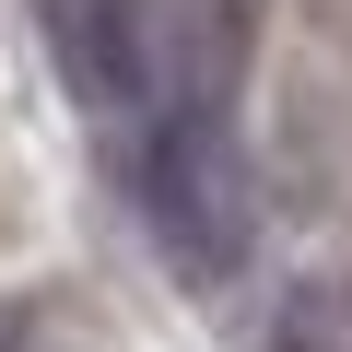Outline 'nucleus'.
<instances>
[{"mask_svg": "<svg viewBox=\"0 0 352 352\" xmlns=\"http://www.w3.org/2000/svg\"><path fill=\"white\" fill-rule=\"evenodd\" d=\"M129 188H141V223L164 247L176 282H235L247 270V235H258V188H247V153L212 106H164L141 141H129Z\"/></svg>", "mask_w": 352, "mask_h": 352, "instance_id": "obj_1", "label": "nucleus"}, {"mask_svg": "<svg viewBox=\"0 0 352 352\" xmlns=\"http://www.w3.org/2000/svg\"><path fill=\"white\" fill-rule=\"evenodd\" d=\"M47 47L71 71V94L106 118V129H153L164 118V59H153V24L141 0H47Z\"/></svg>", "mask_w": 352, "mask_h": 352, "instance_id": "obj_2", "label": "nucleus"}, {"mask_svg": "<svg viewBox=\"0 0 352 352\" xmlns=\"http://www.w3.org/2000/svg\"><path fill=\"white\" fill-rule=\"evenodd\" d=\"M258 352H340V329H329V317H282Z\"/></svg>", "mask_w": 352, "mask_h": 352, "instance_id": "obj_3", "label": "nucleus"}]
</instances>
